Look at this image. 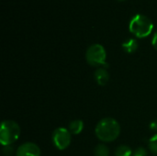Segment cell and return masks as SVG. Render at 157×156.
<instances>
[{"instance_id":"6da1fadb","label":"cell","mask_w":157,"mask_h":156,"mask_svg":"<svg viewBox=\"0 0 157 156\" xmlns=\"http://www.w3.org/2000/svg\"><path fill=\"white\" fill-rule=\"evenodd\" d=\"M95 132L100 141L110 143L119 137L121 133V126L115 119L105 118L98 123Z\"/></svg>"},{"instance_id":"7a4b0ae2","label":"cell","mask_w":157,"mask_h":156,"mask_svg":"<svg viewBox=\"0 0 157 156\" xmlns=\"http://www.w3.org/2000/svg\"><path fill=\"white\" fill-rule=\"evenodd\" d=\"M130 31L137 38L143 39L149 36L154 29V24L152 20L144 15L134 16L129 25Z\"/></svg>"},{"instance_id":"3957f363","label":"cell","mask_w":157,"mask_h":156,"mask_svg":"<svg viewBox=\"0 0 157 156\" xmlns=\"http://www.w3.org/2000/svg\"><path fill=\"white\" fill-rule=\"evenodd\" d=\"M20 127L16 121L11 120H4L0 129V142L2 145H11L17 142L20 136Z\"/></svg>"},{"instance_id":"277c9868","label":"cell","mask_w":157,"mask_h":156,"mask_svg":"<svg viewBox=\"0 0 157 156\" xmlns=\"http://www.w3.org/2000/svg\"><path fill=\"white\" fill-rule=\"evenodd\" d=\"M86 62L95 67H102L106 63L107 52L105 48L100 44H93L91 45L86 52Z\"/></svg>"},{"instance_id":"5b68a950","label":"cell","mask_w":157,"mask_h":156,"mask_svg":"<svg viewBox=\"0 0 157 156\" xmlns=\"http://www.w3.org/2000/svg\"><path fill=\"white\" fill-rule=\"evenodd\" d=\"M69 130L65 128H58L52 133V142L58 150H65L71 143L72 136Z\"/></svg>"},{"instance_id":"8992f818","label":"cell","mask_w":157,"mask_h":156,"mask_svg":"<svg viewBox=\"0 0 157 156\" xmlns=\"http://www.w3.org/2000/svg\"><path fill=\"white\" fill-rule=\"evenodd\" d=\"M16 156H40V150L33 143H25L17 149Z\"/></svg>"},{"instance_id":"52a82bcc","label":"cell","mask_w":157,"mask_h":156,"mask_svg":"<svg viewBox=\"0 0 157 156\" xmlns=\"http://www.w3.org/2000/svg\"><path fill=\"white\" fill-rule=\"evenodd\" d=\"M95 80L99 86H105L109 81V74L104 67H99L95 72Z\"/></svg>"},{"instance_id":"ba28073f","label":"cell","mask_w":157,"mask_h":156,"mask_svg":"<svg viewBox=\"0 0 157 156\" xmlns=\"http://www.w3.org/2000/svg\"><path fill=\"white\" fill-rule=\"evenodd\" d=\"M83 129H84V122L80 120H75L70 122L68 130L71 132V134L77 135L82 132Z\"/></svg>"},{"instance_id":"9c48e42d","label":"cell","mask_w":157,"mask_h":156,"mask_svg":"<svg viewBox=\"0 0 157 156\" xmlns=\"http://www.w3.org/2000/svg\"><path fill=\"white\" fill-rule=\"evenodd\" d=\"M122 49L128 53H133L138 49V42L134 39H130L122 43Z\"/></svg>"},{"instance_id":"30bf717a","label":"cell","mask_w":157,"mask_h":156,"mask_svg":"<svg viewBox=\"0 0 157 156\" xmlns=\"http://www.w3.org/2000/svg\"><path fill=\"white\" fill-rule=\"evenodd\" d=\"M132 149L127 145H121L117 148L115 152L116 156H132Z\"/></svg>"},{"instance_id":"8fae6325","label":"cell","mask_w":157,"mask_h":156,"mask_svg":"<svg viewBox=\"0 0 157 156\" xmlns=\"http://www.w3.org/2000/svg\"><path fill=\"white\" fill-rule=\"evenodd\" d=\"M95 156H109V150L104 144H99L95 148Z\"/></svg>"},{"instance_id":"7c38bea8","label":"cell","mask_w":157,"mask_h":156,"mask_svg":"<svg viewBox=\"0 0 157 156\" xmlns=\"http://www.w3.org/2000/svg\"><path fill=\"white\" fill-rule=\"evenodd\" d=\"M149 149L153 154H157V133L155 134L150 140H149V143H148Z\"/></svg>"},{"instance_id":"4fadbf2b","label":"cell","mask_w":157,"mask_h":156,"mask_svg":"<svg viewBox=\"0 0 157 156\" xmlns=\"http://www.w3.org/2000/svg\"><path fill=\"white\" fill-rule=\"evenodd\" d=\"M2 152H3L4 156H12L14 154V149L11 145H6V146H4Z\"/></svg>"},{"instance_id":"5bb4252c","label":"cell","mask_w":157,"mask_h":156,"mask_svg":"<svg viewBox=\"0 0 157 156\" xmlns=\"http://www.w3.org/2000/svg\"><path fill=\"white\" fill-rule=\"evenodd\" d=\"M147 155V152L144 148H138L137 150L134 151L133 156H146Z\"/></svg>"},{"instance_id":"9a60e30c","label":"cell","mask_w":157,"mask_h":156,"mask_svg":"<svg viewBox=\"0 0 157 156\" xmlns=\"http://www.w3.org/2000/svg\"><path fill=\"white\" fill-rule=\"evenodd\" d=\"M150 129H151L152 131H157V120H155L154 121L151 122V124H150Z\"/></svg>"},{"instance_id":"2e32d148","label":"cell","mask_w":157,"mask_h":156,"mask_svg":"<svg viewBox=\"0 0 157 156\" xmlns=\"http://www.w3.org/2000/svg\"><path fill=\"white\" fill-rule=\"evenodd\" d=\"M152 44L154 46V48L157 51V31L155 33L154 37H153V40H152Z\"/></svg>"},{"instance_id":"e0dca14e","label":"cell","mask_w":157,"mask_h":156,"mask_svg":"<svg viewBox=\"0 0 157 156\" xmlns=\"http://www.w3.org/2000/svg\"><path fill=\"white\" fill-rule=\"evenodd\" d=\"M119 1H124V0H119Z\"/></svg>"}]
</instances>
